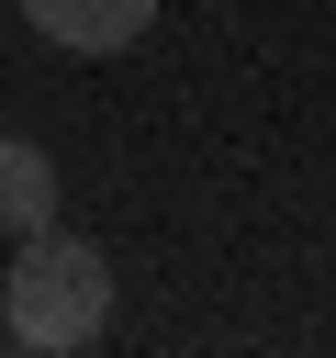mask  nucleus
Instances as JSON below:
<instances>
[{"mask_svg":"<svg viewBox=\"0 0 336 358\" xmlns=\"http://www.w3.org/2000/svg\"><path fill=\"white\" fill-rule=\"evenodd\" d=\"M34 11V34L56 45V56H123V45H146V22H157V0H22Z\"/></svg>","mask_w":336,"mask_h":358,"instance_id":"obj_2","label":"nucleus"},{"mask_svg":"<svg viewBox=\"0 0 336 358\" xmlns=\"http://www.w3.org/2000/svg\"><path fill=\"white\" fill-rule=\"evenodd\" d=\"M56 224V168L34 134H0V235H45Z\"/></svg>","mask_w":336,"mask_h":358,"instance_id":"obj_3","label":"nucleus"},{"mask_svg":"<svg viewBox=\"0 0 336 358\" xmlns=\"http://www.w3.org/2000/svg\"><path fill=\"white\" fill-rule=\"evenodd\" d=\"M0 324H11V347H34V358H78V347H101V324H112V257L90 246V235H22V257H11V280H0Z\"/></svg>","mask_w":336,"mask_h":358,"instance_id":"obj_1","label":"nucleus"}]
</instances>
